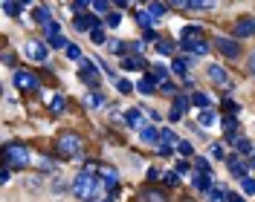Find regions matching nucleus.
Returning a JSON list of instances; mask_svg holds the SVG:
<instances>
[{
  "mask_svg": "<svg viewBox=\"0 0 255 202\" xmlns=\"http://www.w3.org/2000/svg\"><path fill=\"white\" fill-rule=\"evenodd\" d=\"M223 133H226L229 139H235V136H238V119H235V116H229V113L223 116Z\"/></svg>",
  "mask_w": 255,
  "mask_h": 202,
  "instance_id": "nucleus-17",
  "label": "nucleus"
},
{
  "mask_svg": "<svg viewBox=\"0 0 255 202\" xmlns=\"http://www.w3.org/2000/svg\"><path fill=\"white\" fill-rule=\"evenodd\" d=\"M90 38H93L96 44H105V29H102V26H99V29H93V32H90Z\"/></svg>",
  "mask_w": 255,
  "mask_h": 202,
  "instance_id": "nucleus-44",
  "label": "nucleus"
},
{
  "mask_svg": "<svg viewBox=\"0 0 255 202\" xmlns=\"http://www.w3.org/2000/svg\"><path fill=\"white\" fill-rule=\"evenodd\" d=\"M23 55L35 64H44L49 58V47L41 44V41H26V44H23Z\"/></svg>",
  "mask_w": 255,
  "mask_h": 202,
  "instance_id": "nucleus-6",
  "label": "nucleus"
},
{
  "mask_svg": "<svg viewBox=\"0 0 255 202\" xmlns=\"http://www.w3.org/2000/svg\"><path fill=\"white\" fill-rule=\"evenodd\" d=\"M180 47H183V52H189V55H209L212 44L206 41V35H203L200 26H183V32H180Z\"/></svg>",
  "mask_w": 255,
  "mask_h": 202,
  "instance_id": "nucleus-2",
  "label": "nucleus"
},
{
  "mask_svg": "<svg viewBox=\"0 0 255 202\" xmlns=\"http://www.w3.org/2000/svg\"><path fill=\"white\" fill-rule=\"evenodd\" d=\"M253 168H255V153H253Z\"/></svg>",
  "mask_w": 255,
  "mask_h": 202,
  "instance_id": "nucleus-55",
  "label": "nucleus"
},
{
  "mask_svg": "<svg viewBox=\"0 0 255 202\" xmlns=\"http://www.w3.org/2000/svg\"><path fill=\"white\" fill-rule=\"evenodd\" d=\"M55 150H58V156H61V159H79V156L84 153V139H81L79 133L67 130V133H61V136H58V141H55Z\"/></svg>",
  "mask_w": 255,
  "mask_h": 202,
  "instance_id": "nucleus-3",
  "label": "nucleus"
},
{
  "mask_svg": "<svg viewBox=\"0 0 255 202\" xmlns=\"http://www.w3.org/2000/svg\"><path fill=\"white\" fill-rule=\"evenodd\" d=\"M215 119H218V116H215V110H212V107L200 113V125H206V127H212V125H215Z\"/></svg>",
  "mask_w": 255,
  "mask_h": 202,
  "instance_id": "nucleus-30",
  "label": "nucleus"
},
{
  "mask_svg": "<svg viewBox=\"0 0 255 202\" xmlns=\"http://www.w3.org/2000/svg\"><path fill=\"white\" fill-rule=\"evenodd\" d=\"M73 26H76L79 32H87V35H90L93 29H99V20H96L93 15H79L76 20H73Z\"/></svg>",
  "mask_w": 255,
  "mask_h": 202,
  "instance_id": "nucleus-14",
  "label": "nucleus"
},
{
  "mask_svg": "<svg viewBox=\"0 0 255 202\" xmlns=\"http://www.w3.org/2000/svg\"><path fill=\"white\" fill-rule=\"evenodd\" d=\"M215 47L221 49L226 58H238V55H241V44H238V41H229V38H218V41H215Z\"/></svg>",
  "mask_w": 255,
  "mask_h": 202,
  "instance_id": "nucleus-11",
  "label": "nucleus"
},
{
  "mask_svg": "<svg viewBox=\"0 0 255 202\" xmlns=\"http://www.w3.org/2000/svg\"><path fill=\"white\" fill-rule=\"evenodd\" d=\"M159 139V130H154V127H145L142 130V141H157Z\"/></svg>",
  "mask_w": 255,
  "mask_h": 202,
  "instance_id": "nucleus-40",
  "label": "nucleus"
},
{
  "mask_svg": "<svg viewBox=\"0 0 255 202\" xmlns=\"http://www.w3.org/2000/svg\"><path fill=\"white\" fill-rule=\"evenodd\" d=\"M49 35H58V23H47V38Z\"/></svg>",
  "mask_w": 255,
  "mask_h": 202,
  "instance_id": "nucleus-51",
  "label": "nucleus"
},
{
  "mask_svg": "<svg viewBox=\"0 0 255 202\" xmlns=\"http://www.w3.org/2000/svg\"><path fill=\"white\" fill-rule=\"evenodd\" d=\"M177 153H180V156H191V153H194L191 141H183V139H180V144H177Z\"/></svg>",
  "mask_w": 255,
  "mask_h": 202,
  "instance_id": "nucleus-38",
  "label": "nucleus"
},
{
  "mask_svg": "<svg viewBox=\"0 0 255 202\" xmlns=\"http://www.w3.org/2000/svg\"><path fill=\"white\" fill-rule=\"evenodd\" d=\"M191 104H194V107H200V110H209V107H212V98H209L206 93H194V95H191Z\"/></svg>",
  "mask_w": 255,
  "mask_h": 202,
  "instance_id": "nucleus-22",
  "label": "nucleus"
},
{
  "mask_svg": "<svg viewBox=\"0 0 255 202\" xmlns=\"http://www.w3.org/2000/svg\"><path fill=\"white\" fill-rule=\"evenodd\" d=\"M49 15H52V12H49V6H41V9L35 12V20H38V23H52Z\"/></svg>",
  "mask_w": 255,
  "mask_h": 202,
  "instance_id": "nucleus-33",
  "label": "nucleus"
},
{
  "mask_svg": "<svg viewBox=\"0 0 255 202\" xmlns=\"http://www.w3.org/2000/svg\"><path fill=\"white\" fill-rule=\"evenodd\" d=\"M157 52H162V55H171V52H174V44H171L168 38H159V41H157Z\"/></svg>",
  "mask_w": 255,
  "mask_h": 202,
  "instance_id": "nucleus-27",
  "label": "nucleus"
},
{
  "mask_svg": "<svg viewBox=\"0 0 255 202\" xmlns=\"http://www.w3.org/2000/svg\"><path fill=\"white\" fill-rule=\"evenodd\" d=\"M209 6H212V3H197V0H194V3H183V9H189V12H206Z\"/></svg>",
  "mask_w": 255,
  "mask_h": 202,
  "instance_id": "nucleus-37",
  "label": "nucleus"
},
{
  "mask_svg": "<svg viewBox=\"0 0 255 202\" xmlns=\"http://www.w3.org/2000/svg\"><path fill=\"white\" fill-rule=\"evenodd\" d=\"M122 69H148V61H145L142 55H136V58H125V61H122Z\"/></svg>",
  "mask_w": 255,
  "mask_h": 202,
  "instance_id": "nucleus-19",
  "label": "nucleus"
},
{
  "mask_svg": "<svg viewBox=\"0 0 255 202\" xmlns=\"http://www.w3.org/2000/svg\"><path fill=\"white\" fill-rule=\"evenodd\" d=\"M108 26H119V15H116V12L108 15Z\"/></svg>",
  "mask_w": 255,
  "mask_h": 202,
  "instance_id": "nucleus-50",
  "label": "nucleus"
},
{
  "mask_svg": "<svg viewBox=\"0 0 255 202\" xmlns=\"http://www.w3.org/2000/svg\"><path fill=\"white\" fill-rule=\"evenodd\" d=\"M111 49L116 52V55H125V52H128V47L122 44V41H111Z\"/></svg>",
  "mask_w": 255,
  "mask_h": 202,
  "instance_id": "nucleus-43",
  "label": "nucleus"
},
{
  "mask_svg": "<svg viewBox=\"0 0 255 202\" xmlns=\"http://www.w3.org/2000/svg\"><path fill=\"white\" fill-rule=\"evenodd\" d=\"M171 69H174L177 75H186V69H189V61H186V58H177V61L171 64Z\"/></svg>",
  "mask_w": 255,
  "mask_h": 202,
  "instance_id": "nucleus-35",
  "label": "nucleus"
},
{
  "mask_svg": "<svg viewBox=\"0 0 255 202\" xmlns=\"http://www.w3.org/2000/svg\"><path fill=\"white\" fill-rule=\"evenodd\" d=\"M70 9H73V12H76V17H79L81 12H84V9H90V3H81V0H79V3H73Z\"/></svg>",
  "mask_w": 255,
  "mask_h": 202,
  "instance_id": "nucleus-46",
  "label": "nucleus"
},
{
  "mask_svg": "<svg viewBox=\"0 0 255 202\" xmlns=\"http://www.w3.org/2000/svg\"><path fill=\"white\" fill-rule=\"evenodd\" d=\"M226 168H229V173H232L235 179H247V171H250L238 156H226Z\"/></svg>",
  "mask_w": 255,
  "mask_h": 202,
  "instance_id": "nucleus-13",
  "label": "nucleus"
},
{
  "mask_svg": "<svg viewBox=\"0 0 255 202\" xmlns=\"http://www.w3.org/2000/svg\"><path fill=\"white\" fill-rule=\"evenodd\" d=\"M133 15H136V20H139V23L145 26V32L151 29V20H154V17L148 15V12H133Z\"/></svg>",
  "mask_w": 255,
  "mask_h": 202,
  "instance_id": "nucleus-39",
  "label": "nucleus"
},
{
  "mask_svg": "<svg viewBox=\"0 0 255 202\" xmlns=\"http://www.w3.org/2000/svg\"><path fill=\"white\" fill-rule=\"evenodd\" d=\"M108 191L111 188L102 182V176L96 171H84L76 176V182H73V194L79 197L81 202H108Z\"/></svg>",
  "mask_w": 255,
  "mask_h": 202,
  "instance_id": "nucleus-1",
  "label": "nucleus"
},
{
  "mask_svg": "<svg viewBox=\"0 0 255 202\" xmlns=\"http://www.w3.org/2000/svg\"><path fill=\"white\" fill-rule=\"evenodd\" d=\"M64 52H67V58H70V61H84V58H81V49L76 47V44H67Z\"/></svg>",
  "mask_w": 255,
  "mask_h": 202,
  "instance_id": "nucleus-29",
  "label": "nucleus"
},
{
  "mask_svg": "<svg viewBox=\"0 0 255 202\" xmlns=\"http://www.w3.org/2000/svg\"><path fill=\"white\" fill-rule=\"evenodd\" d=\"M232 32H235V38H253L255 35V17H238L235 20V26H232Z\"/></svg>",
  "mask_w": 255,
  "mask_h": 202,
  "instance_id": "nucleus-9",
  "label": "nucleus"
},
{
  "mask_svg": "<svg viewBox=\"0 0 255 202\" xmlns=\"http://www.w3.org/2000/svg\"><path fill=\"white\" fill-rule=\"evenodd\" d=\"M125 122H128V127H133V130H145V113L139 107H130L125 113Z\"/></svg>",
  "mask_w": 255,
  "mask_h": 202,
  "instance_id": "nucleus-12",
  "label": "nucleus"
},
{
  "mask_svg": "<svg viewBox=\"0 0 255 202\" xmlns=\"http://www.w3.org/2000/svg\"><path fill=\"white\" fill-rule=\"evenodd\" d=\"M64 107H67V101H64L61 95H55V98H52V101H49V110H52V113H55V116H58V113H64Z\"/></svg>",
  "mask_w": 255,
  "mask_h": 202,
  "instance_id": "nucleus-31",
  "label": "nucleus"
},
{
  "mask_svg": "<svg viewBox=\"0 0 255 202\" xmlns=\"http://www.w3.org/2000/svg\"><path fill=\"white\" fill-rule=\"evenodd\" d=\"M241 188H244V194H255V179H253V176L241 179Z\"/></svg>",
  "mask_w": 255,
  "mask_h": 202,
  "instance_id": "nucleus-41",
  "label": "nucleus"
},
{
  "mask_svg": "<svg viewBox=\"0 0 255 202\" xmlns=\"http://www.w3.org/2000/svg\"><path fill=\"white\" fill-rule=\"evenodd\" d=\"M142 197H145V202H168L165 200V194H159V191H154V188H148Z\"/></svg>",
  "mask_w": 255,
  "mask_h": 202,
  "instance_id": "nucleus-25",
  "label": "nucleus"
},
{
  "mask_svg": "<svg viewBox=\"0 0 255 202\" xmlns=\"http://www.w3.org/2000/svg\"><path fill=\"white\" fill-rule=\"evenodd\" d=\"M250 72H253V75H255V52H253V55H250Z\"/></svg>",
  "mask_w": 255,
  "mask_h": 202,
  "instance_id": "nucleus-54",
  "label": "nucleus"
},
{
  "mask_svg": "<svg viewBox=\"0 0 255 202\" xmlns=\"http://www.w3.org/2000/svg\"><path fill=\"white\" fill-rule=\"evenodd\" d=\"M165 78H168V69H165V67H154V69H151V75H148V81H151V84H162V81H165Z\"/></svg>",
  "mask_w": 255,
  "mask_h": 202,
  "instance_id": "nucleus-21",
  "label": "nucleus"
},
{
  "mask_svg": "<svg viewBox=\"0 0 255 202\" xmlns=\"http://www.w3.org/2000/svg\"><path fill=\"white\" fill-rule=\"evenodd\" d=\"M116 87H119V93H130V90H133L130 81H116Z\"/></svg>",
  "mask_w": 255,
  "mask_h": 202,
  "instance_id": "nucleus-48",
  "label": "nucleus"
},
{
  "mask_svg": "<svg viewBox=\"0 0 255 202\" xmlns=\"http://www.w3.org/2000/svg\"><path fill=\"white\" fill-rule=\"evenodd\" d=\"M99 176H102V182L108 188H116V182H119V173H116V168H111V165H99Z\"/></svg>",
  "mask_w": 255,
  "mask_h": 202,
  "instance_id": "nucleus-16",
  "label": "nucleus"
},
{
  "mask_svg": "<svg viewBox=\"0 0 255 202\" xmlns=\"http://www.w3.org/2000/svg\"><path fill=\"white\" fill-rule=\"evenodd\" d=\"M226 202H241V197H238V194H232V191H229V194H226Z\"/></svg>",
  "mask_w": 255,
  "mask_h": 202,
  "instance_id": "nucleus-53",
  "label": "nucleus"
},
{
  "mask_svg": "<svg viewBox=\"0 0 255 202\" xmlns=\"http://www.w3.org/2000/svg\"><path fill=\"white\" fill-rule=\"evenodd\" d=\"M90 9H93V12H99V15H105L108 9H113V6H111V3H105V0H93V3H90Z\"/></svg>",
  "mask_w": 255,
  "mask_h": 202,
  "instance_id": "nucleus-36",
  "label": "nucleus"
},
{
  "mask_svg": "<svg viewBox=\"0 0 255 202\" xmlns=\"http://www.w3.org/2000/svg\"><path fill=\"white\" fill-rule=\"evenodd\" d=\"M165 9H168L165 3H151V6H148V15H151L154 20H157V17H162V15H165Z\"/></svg>",
  "mask_w": 255,
  "mask_h": 202,
  "instance_id": "nucleus-26",
  "label": "nucleus"
},
{
  "mask_svg": "<svg viewBox=\"0 0 255 202\" xmlns=\"http://www.w3.org/2000/svg\"><path fill=\"white\" fill-rule=\"evenodd\" d=\"M15 87L20 90V93H35V90L41 87V81H38V75H35L32 69H17L15 72Z\"/></svg>",
  "mask_w": 255,
  "mask_h": 202,
  "instance_id": "nucleus-5",
  "label": "nucleus"
},
{
  "mask_svg": "<svg viewBox=\"0 0 255 202\" xmlns=\"http://www.w3.org/2000/svg\"><path fill=\"white\" fill-rule=\"evenodd\" d=\"M194 188H197L200 194H209V191H212V173H197V176H194Z\"/></svg>",
  "mask_w": 255,
  "mask_h": 202,
  "instance_id": "nucleus-18",
  "label": "nucleus"
},
{
  "mask_svg": "<svg viewBox=\"0 0 255 202\" xmlns=\"http://www.w3.org/2000/svg\"><path fill=\"white\" fill-rule=\"evenodd\" d=\"M174 171L180 173V176H183V173H189V171H191V165H189V162H180V165H177Z\"/></svg>",
  "mask_w": 255,
  "mask_h": 202,
  "instance_id": "nucleus-49",
  "label": "nucleus"
},
{
  "mask_svg": "<svg viewBox=\"0 0 255 202\" xmlns=\"http://www.w3.org/2000/svg\"><path fill=\"white\" fill-rule=\"evenodd\" d=\"M206 200L209 202H221V200H226V191H223V188H212V191L206 194Z\"/></svg>",
  "mask_w": 255,
  "mask_h": 202,
  "instance_id": "nucleus-32",
  "label": "nucleus"
},
{
  "mask_svg": "<svg viewBox=\"0 0 255 202\" xmlns=\"http://www.w3.org/2000/svg\"><path fill=\"white\" fill-rule=\"evenodd\" d=\"M84 104H87L90 110H99V107H105V95H102V93H96V90H93V93H90L87 98H84Z\"/></svg>",
  "mask_w": 255,
  "mask_h": 202,
  "instance_id": "nucleus-20",
  "label": "nucleus"
},
{
  "mask_svg": "<svg viewBox=\"0 0 255 202\" xmlns=\"http://www.w3.org/2000/svg\"><path fill=\"white\" fill-rule=\"evenodd\" d=\"M177 144H180V139H177L171 130H159V139H157V153L159 156H171L177 150Z\"/></svg>",
  "mask_w": 255,
  "mask_h": 202,
  "instance_id": "nucleus-7",
  "label": "nucleus"
},
{
  "mask_svg": "<svg viewBox=\"0 0 255 202\" xmlns=\"http://www.w3.org/2000/svg\"><path fill=\"white\" fill-rule=\"evenodd\" d=\"M212 156H215V159H226V156H223V144H221V141H215V144H212Z\"/></svg>",
  "mask_w": 255,
  "mask_h": 202,
  "instance_id": "nucleus-45",
  "label": "nucleus"
},
{
  "mask_svg": "<svg viewBox=\"0 0 255 202\" xmlns=\"http://www.w3.org/2000/svg\"><path fill=\"white\" fill-rule=\"evenodd\" d=\"M3 150H6V165H9V168L23 171V168L29 165V147H26V144H20V141H9Z\"/></svg>",
  "mask_w": 255,
  "mask_h": 202,
  "instance_id": "nucleus-4",
  "label": "nucleus"
},
{
  "mask_svg": "<svg viewBox=\"0 0 255 202\" xmlns=\"http://www.w3.org/2000/svg\"><path fill=\"white\" fill-rule=\"evenodd\" d=\"M3 12H6V15H20V12H23V3H15V0H3Z\"/></svg>",
  "mask_w": 255,
  "mask_h": 202,
  "instance_id": "nucleus-23",
  "label": "nucleus"
},
{
  "mask_svg": "<svg viewBox=\"0 0 255 202\" xmlns=\"http://www.w3.org/2000/svg\"><path fill=\"white\" fill-rule=\"evenodd\" d=\"M206 72H209V78H212V84H218V87H232V78H229V72H226L223 67L212 64Z\"/></svg>",
  "mask_w": 255,
  "mask_h": 202,
  "instance_id": "nucleus-10",
  "label": "nucleus"
},
{
  "mask_svg": "<svg viewBox=\"0 0 255 202\" xmlns=\"http://www.w3.org/2000/svg\"><path fill=\"white\" fill-rule=\"evenodd\" d=\"M232 141H235L238 153H244V156H247V153H253V144H250V139H244V136H235Z\"/></svg>",
  "mask_w": 255,
  "mask_h": 202,
  "instance_id": "nucleus-24",
  "label": "nucleus"
},
{
  "mask_svg": "<svg viewBox=\"0 0 255 202\" xmlns=\"http://www.w3.org/2000/svg\"><path fill=\"white\" fill-rule=\"evenodd\" d=\"M47 47H55V49H67V41H64L61 35H49V38H47Z\"/></svg>",
  "mask_w": 255,
  "mask_h": 202,
  "instance_id": "nucleus-34",
  "label": "nucleus"
},
{
  "mask_svg": "<svg viewBox=\"0 0 255 202\" xmlns=\"http://www.w3.org/2000/svg\"><path fill=\"white\" fill-rule=\"evenodd\" d=\"M79 78L87 87H96V84H99V67H96V61H81Z\"/></svg>",
  "mask_w": 255,
  "mask_h": 202,
  "instance_id": "nucleus-8",
  "label": "nucleus"
},
{
  "mask_svg": "<svg viewBox=\"0 0 255 202\" xmlns=\"http://www.w3.org/2000/svg\"><path fill=\"white\" fill-rule=\"evenodd\" d=\"M148 179H151V182H154V179H159V171H157V168H148Z\"/></svg>",
  "mask_w": 255,
  "mask_h": 202,
  "instance_id": "nucleus-52",
  "label": "nucleus"
},
{
  "mask_svg": "<svg viewBox=\"0 0 255 202\" xmlns=\"http://www.w3.org/2000/svg\"><path fill=\"white\" fill-rule=\"evenodd\" d=\"M194 168H197V173H212V165H209L206 156H197L194 159Z\"/></svg>",
  "mask_w": 255,
  "mask_h": 202,
  "instance_id": "nucleus-28",
  "label": "nucleus"
},
{
  "mask_svg": "<svg viewBox=\"0 0 255 202\" xmlns=\"http://www.w3.org/2000/svg\"><path fill=\"white\" fill-rule=\"evenodd\" d=\"M136 90H139V93H154V84H151V81H148V78H145V81H139V84H136Z\"/></svg>",
  "mask_w": 255,
  "mask_h": 202,
  "instance_id": "nucleus-42",
  "label": "nucleus"
},
{
  "mask_svg": "<svg viewBox=\"0 0 255 202\" xmlns=\"http://www.w3.org/2000/svg\"><path fill=\"white\" fill-rule=\"evenodd\" d=\"M189 107H191V98H186V95H177V98H174V110L168 113V116H171V122H177L180 116H186V113H189Z\"/></svg>",
  "mask_w": 255,
  "mask_h": 202,
  "instance_id": "nucleus-15",
  "label": "nucleus"
},
{
  "mask_svg": "<svg viewBox=\"0 0 255 202\" xmlns=\"http://www.w3.org/2000/svg\"><path fill=\"white\" fill-rule=\"evenodd\" d=\"M177 182H180V173H177V171L165 173V185H177Z\"/></svg>",
  "mask_w": 255,
  "mask_h": 202,
  "instance_id": "nucleus-47",
  "label": "nucleus"
}]
</instances>
